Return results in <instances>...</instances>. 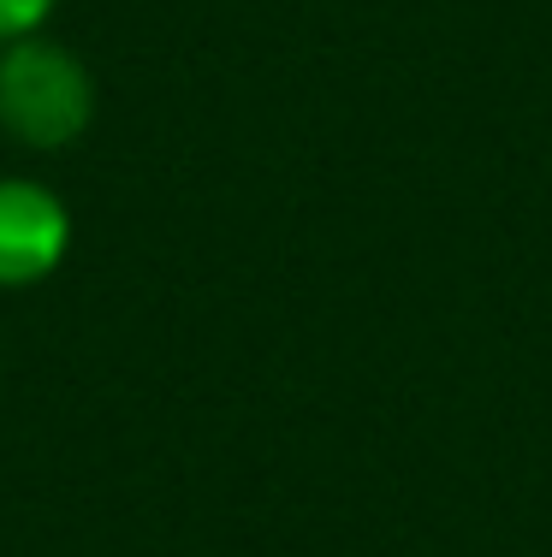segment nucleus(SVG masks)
Listing matches in <instances>:
<instances>
[{
	"label": "nucleus",
	"instance_id": "obj_3",
	"mask_svg": "<svg viewBox=\"0 0 552 557\" xmlns=\"http://www.w3.org/2000/svg\"><path fill=\"white\" fill-rule=\"evenodd\" d=\"M54 7H60V0H0V48L19 42V36H36Z\"/></svg>",
	"mask_w": 552,
	"mask_h": 557
},
{
	"label": "nucleus",
	"instance_id": "obj_2",
	"mask_svg": "<svg viewBox=\"0 0 552 557\" xmlns=\"http://www.w3.org/2000/svg\"><path fill=\"white\" fill-rule=\"evenodd\" d=\"M72 249V214L48 184L0 178V290H30L60 273Z\"/></svg>",
	"mask_w": 552,
	"mask_h": 557
},
{
	"label": "nucleus",
	"instance_id": "obj_1",
	"mask_svg": "<svg viewBox=\"0 0 552 557\" xmlns=\"http://www.w3.org/2000/svg\"><path fill=\"white\" fill-rule=\"evenodd\" d=\"M96 119V77L77 48L54 42L48 30L19 36L0 48V131L19 149L60 154Z\"/></svg>",
	"mask_w": 552,
	"mask_h": 557
}]
</instances>
